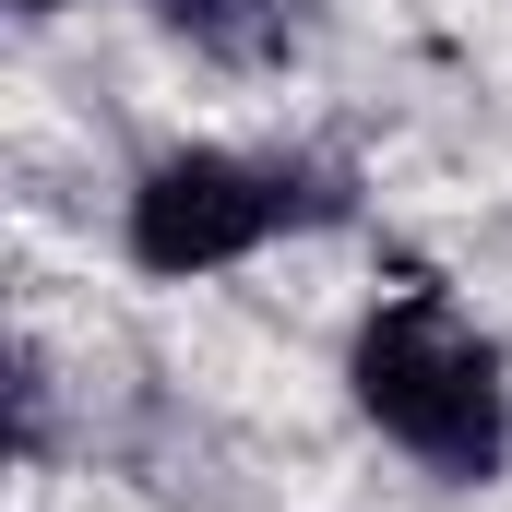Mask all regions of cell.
I'll use <instances>...</instances> for the list:
<instances>
[{
	"mask_svg": "<svg viewBox=\"0 0 512 512\" xmlns=\"http://www.w3.org/2000/svg\"><path fill=\"white\" fill-rule=\"evenodd\" d=\"M358 405L405 453H429L441 477H489L501 465V358L441 298H393L358 334Z\"/></svg>",
	"mask_w": 512,
	"mask_h": 512,
	"instance_id": "1",
	"label": "cell"
},
{
	"mask_svg": "<svg viewBox=\"0 0 512 512\" xmlns=\"http://www.w3.org/2000/svg\"><path fill=\"white\" fill-rule=\"evenodd\" d=\"M322 191H298L286 167H239V155H167L131 191V251L155 274H215V262L262 251L286 215H310Z\"/></svg>",
	"mask_w": 512,
	"mask_h": 512,
	"instance_id": "2",
	"label": "cell"
},
{
	"mask_svg": "<svg viewBox=\"0 0 512 512\" xmlns=\"http://www.w3.org/2000/svg\"><path fill=\"white\" fill-rule=\"evenodd\" d=\"M179 36H203L215 60H274L286 48V0H167Z\"/></svg>",
	"mask_w": 512,
	"mask_h": 512,
	"instance_id": "3",
	"label": "cell"
},
{
	"mask_svg": "<svg viewBox=\"0 0 512 512\" xmlns=\"http://www.w3.org/2000/svg\"><path fill=\"white\" fill-rule=\"evenodd\" d=\"M24 12H60V0H24Z\"/></svg>",
	"mask_w": 512,
	"mask_h": 512,
	"instance_id": "4",
	"label": "cell"
}]
</instances>
